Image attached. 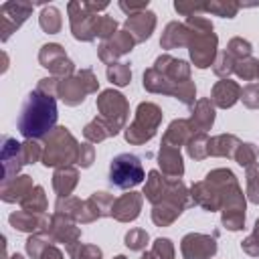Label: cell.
Here are the masks:
<instances>
[{"instance_id": "obj_1", "label": "cell", "mask_w": 259, "mask_h": 259, "mask_svg": "<svg viewBox=\"0 0 259 259\" xmlns=\"http://www.w3.org/2000/svg\"><path fill=\"white\" fill-rule=\"evenodd\" d=\"M57 101L53 95L30 91L20 107L18 115V132L26 140H40L47 138L57 127Z\"/></svg>"}, {"instance_id": "obj_2", "label": "cell", "mask_w": 259, "mask_h": 259, "mask_svg": "<svg viewBox=\"0 0 259 259\" xmlns=\"http://www.w3.org/2000/svg\"><path fill=\"white\" fill-rule=\"evenodd\" d=\"M186 26L190 30L188 53H190V59H192L194 67H198V69L210 67L217 59V45H219L212 22L206 16L198 14V16L186 18Z\"/></svg>"}, {"instance_id": "obj_3", "label": "cell", "mask_w": 259, "mask_h": 259, "mask_svg": "<svg viewBox=\"0 0 259 259\" xmlns=\"http://www.w3.org/2000/svg\"><path fill=\"white\" fill-rule=\"evenodd\" d=\"M142 194L146 196V200L152 202V206L160 204V202L176 204L182 210L192 206V198H190V192L184 186V182L180 178H168V176L160 174L158 170H152L148 174Z\"/></svg>"}, {"instance_id": "obj_4", "label": "cell", "mask_w": 259, "mask_h": 259, "mask_svg": "<svg viewBox=\"0 0 259 259\" xmlns=\"http://www.w3.org/2000/svg\"><path fill=\"white\" fill-rule=\"evenodd\" d=\"M79 142L73 138V134L57 125L42 144V164L47 168H61V166H73L79 158Z\"/></svg>"}, {"instance_id": "obj_5", "label": "cell", "mask_w": 259, "mask_h": 259, "mask_svg": "<svg viewBox=\"0 0 259 259\" xmlns=\"http://www.w3.org/2000/svg\"><path fill=\"white\" fill-rule=\"evenodd\" d=\"M160 121H162V109L152 101H142L136 109L134 121L130 123V127H125V134H123L125 142L134 146H142L150 142L156 136Z\"/></svg>"}, {"instance_id": "obj_6", "label": "cell", "mask_w": 259, "mask_h": 259, "mask_svg": "<svg viewBox=\"0 0 259 259\" xmlns=\"http://www.w3.org/2000/svg\"><path fill=\"white\" fill-rule=\"evenodd\" d=\"M99 87V81L95 77V73L91 69H81L71 77L59 79V89H57V97L65 103V105H79L85 101V97L89 93H95Z\"/></svg>"}, {"instance_id": "obj_7", "label": "cell", "mask_w": 259, "mask_h": 259, "mask_svg": "<svg viewBox=\"0 0 259 259\" xmlns=\"http://www.w3.org/2000/svg\"><path fill=\"white\" fill-rule=\"evenodd\" d=\"M144 178H146L144 166L136 154H130V152L119 154L109 164V184L115 188L130 190V188L142 184Z\"/></svg>"}, {"instance_id": "obj_8", "label": "cell", "mask_w": 259, "mask_h": 259, "mask_svg": "<svg viewBox=\"0 0 259 259\" xmlns=\"http://www.w3.org/2000/svg\"><path fill=\"white\" fill-rule=\"evenodd\" d=\"M97 111H99V117L115 134H119L125 127V121L130 117V103H127V99L119 91L105 89L97 97Z\"/></svg>"}, {"instance_id": "obj_9", "label": "cell", "mask_w": 259, "mask_h": 259, "mask_svg": "<svg viewBox=\"0 0 259 259\" xmlns=\"http://www.w3.org/2000/svg\"><path fill=\"white\" fill-rule=\"evenodd\" d=\"M51 237L55 239V243H63L65 249H67V255L69 259H77L79 255V249H81V229L75 225L73 219L61 214V212H55L51 217V223H49V229Z\"/></svg>"}, {"instance_id": "obj_10", "label": "cell", "mask_w": 259, "mask_h": 259, "mask_svg": "<svg viewBox=\"0 0 259 259\" xmlns=\"http://www.w3.org/2000/svg\"><path fill=\"white\" fill-rule=\"evenodd\" d=\"M38 63L49 69L53 73V77H59V79H65V77H71L73 71H75V65L73 61L67 57L65 49L57 42H49V45H42L40 51H38Z\"/></svg>"}, {"instance_id": "obj_11", "label": "cell", "mask_w": 259, "mask_h": 259, "mask_svg": "<svg viewBox=\"0 0 259 259\" xmlns=\"http://www.w3.org/2000/svg\"><path fill=\"white\" fill-rule=\"evenodd\" d=\"M69 10V24H71V32L77 40L89 42L95 38V22H97V14H91L83 2H71L67 6Z\"/></svg>"}, {"instance_id": "obj_12", "label": "cell", "mask_w": 259, "mask_h": 259, "mask_svg": "<svg viewBox=\"0 0 259 259\" xmlns=\"http://www.w3.org/2000/svg\"><path fill=\"white\" fill-rule=\"evenodd\" d=\"M217 235L188 233L180 241V251L184 259H210L217 255Z\"/></svg>"}, {"instance_id": "obj_13", "label": "cell", "mask_w": 259, "mask_h": 259, "mask_svg": "<svg viewBox=\"0 0 259 259\" xmlns=\"http://www.w3.org/2000/svg\"><path fill=\"white\" fill-rule=\"evenodd\" d=\"M34 4L30 2H6L0 6V32L2 40H8V36L30 16Z\"/></svg>"}, {"instance_id": "obj_14", "label": "cell", "mask_w": 259, "mask_h": 259, "mask_svg": "<svg viewBox=\"0 0 259 259\" xmlns=\"http://www.w3.org/2000/svg\"><path fill=\"white\" fill-rule=\"evenodd\" d=\"M134 45H138V42L134 40V36H132L127 30H117L111 38L101 40V45H99V49H97L99 61L111 65V63H115V59L127 55V53L134 49Z\"/></svg>"}, {"instance_id": "obj_15", "label": "cell", "mask_w": 259, "mask_h": 259, "mask_svg": "<svg viewBox=\"0 0 259 259\" xmlns=\"http://www.w3.org/2000/svg\"><path fill=\"white\" fill-rule=\"evenodd\" d=\"M2 168H4V176L2 182H8L12 178L18 176L22 164H24V154H22V144H18L14 138L4 136L2 138Z\"/></svg>"}, {"instance_id": "obj_16", "label": "cell", "mask_w": 259, "mask_h": 259, "mask_svg": "<svg viewBox=\"0 0 259 259\" xmlns=\"http://www.w3.org/2000/svg\"><path fill=\"white\" fill-rule=\"evenodd\" d=\"M154 69L160 71L168 81H172L176 85L190 81V65L182 59H174L170 55H160L154 61Z\"/></svg>"}, {"instance_id": "obj_17", "label": "cell", "mask_w": 259, "mask_h": 259, "mask_svg": "<svg viewBox=\"0 0 259 259\" xmlns=\"http://www.w3.org/2000/svg\"><path fill=\"white\" fill-rule=\"evenodd\" d=\"M142 202H144V194L130 190V192L121 194L119 198H115L113 208H111V217H113L115 221H119V223L136 221V219L140 217Z\"/></svg>"}, {"instance_id": "obj_18", "label": "cell", "mask_w": 259, "mask_h": 259, "mask_svg": "<svg viewBox=\"0 0 259 259\" xmlns=\"http://www.w3.org/2000/svg\"><path fill=\"white\" fill-rule=\"evenodd\" d=\"M190 198H192V204L204 208L206 212L223 210V198H221L219 190L212 184H208L206 180H200V182H194L192 184Z\"/></svg>"}, {"instance_id": "obj_19", "label": "cell", "mask_w": 259, "mask_h": 259, "mask_svg": "<svg viewBox=\"0 0 259 259\" xmlns=\"http://www.w3.org/2000/svg\"><path fill=\"white\" fill-rule=\"evenodd\" d=\"M8 223L14 231L20 233H38V231H47L51 219L47 214H36V212H28V210H16L8 217Z\"/></svg>"}, {"instance_id": "obj_20", "label": "cell", "mask_w": 259, "mask_h": 259, "mask_svg": "<svg viewBox=\"0 0 259 259\" xmlns=\"http://www.w3.org/2000/svg\"><path fill=\"white\" fill-rule=\"evenodd\" d=\"M241 99V87L239 83L231 81V79H221L212 85V91H210V101L221 107V109H229L233 107L237 101Z\"/></svg>"}, {"instance_id": "obj_21", "label": "cell", "mask_w": 259, "mask_h": 259, "mask_svg": "<svg viewBox=\"0 0 259 259\" xmlns=\"http://www.w3.org/2000/svg\"><path fill=\"white\" fill-rule=\"evenodd\" d=\"M36 184H32V178L28 174L16 176V178H12L8 182H2V186H0V198L4 202H18L20 204L30 194V190Z\"/></svg>"}, {"instance_id": "obj_22", "label": "cell", "mask_w": 259, "mask_h": 259, "mask_svg": "<svg viewBox=\"0 0 259 259\" xmlns=\"http://www.w3.org/2000/svg\"><path fill=\"white\" fill-rule=\"evenodd\" d=\"M154 28H156V14L150 10L127 16V20H125V30L134 36L136 42H144L146 38H150Z\"/></svg>"}, {"instance_id": "obj_23", "label": "cell", "mask_w": 259, "mask_h": 259, "mask_svg": "<svg viewBox=\"0 0 259 259\" xmlns=\"http://www.w3.org/2000/svg\"><path fill=\"white\" fill-rule=\"evenodd\" d=\"M194 134H196V130L190 123V119H174L162 136V146H170V148L180 150V146H186V142Z\"/></svg>"}, {"instance_id": "obj_24", "label": "cell", "mask_w": 259, "mask_h": 259, "mask_svg": "<svg viewBox=\"0 0 259 259\" xmlns=\"http://www.w3.org/2000/svg\"><path fill=\"white\" fill-rule=\"evenodd\" d=\"M158 164L162 168V174L168 176V178H182V174H184V162H182V156H180L178 148L160 146Z\"/></svg>"}, {"instance_id": "obj_25", "label": "cell", "mask_w": 259, "mask_h": 259, "mask_svg": "<svg viewBox=\"0 0 259 259\" xmlns=\"http://www.w3.org/2000/svg\"><path fill=\"white\" fill-rule=\"evenodd\" d=\"M79 184V170L75 166H61L53 174V188L59 198H67L73 194L75 186Z\"/></svg>"}, {"instance_id": "obj_26", "label": "cell", "mask_w": 259, "mask_h": 259, "mask_svg": "<svg viewBox=\"0 0 259 259\" xmlns=\"http://www.w3.org/2000/svg\"><path fill=\"white\" fill-rule=\"evenodd\" d=\"M180 85H182V83H180ZM180 85L168 81V79H166L160 71H156L154 67H150V69L144 71V89L150 91V93H162V95H172V97H176Z\"/></svg>"}, {"instance_id": "obj_27", "label": "cell", "mask_w": 259, "mask_h": 259, "mask_svg": "<svg viewBox=\"0 0 259 259\" xmlns=\"http://www.w3.org/2000/svg\"><path fill=\"white\" fill-rule=\"evenodd\" d=\"M241 146V140L235 134H219L208 140V156L214 158H235L237 148Z\"/></svg>"}, {"instance_id": "obj_28", "label": "cell", "mask_w": 259, "mask_h": 259, "mask_svg": "<svg viewBox=\"0 0 259 259\" xmlns=\"http://www.w3.org/2000/svg\"><path fill=\"white\" fill-rule=\"evenodd\" d=\"M55 212H61V214L73 219L75 223H91V221H89V212H87L85 200H81V198H77V196L57 198Z\"/></svg>"}, {"instance_id": "obj_29", "label": "cell", "mask_w": 259, "mask_h": 259, "mask_svg": "<svg viewBox=\"0 0 259 259\" xmlns=\"http://www.w3.org/2000/svg\"><path fill=\"white\" fill-rule=\"evenodd\" d=\"M188 38H190V30L186 26V22H168L164 32H162V38H160V45L162 49H176V47H188Z\"/></svg>"}, {"instance_id": "obj_30", "label": "cell", "mask_w": 259, "mask_h": 259, "mask_svg": "<svg viewBox=\"0 0 259 259\" xmlns=\"http://www.w3.org/2000/svg\"><path fill=\"white\" fill-rule=\"evenodd\" d=\"M188 119H190V123L194 125L196 132L210 130L212 123H214V103L208 97L198 99L196 105H194V109H192V115Z\"/></svg>"}, {"instance_id": "obj_31", "label": "cell", "mask_w": 259, "mask_h": 259, "mask_svg": "<svg viewBox=\"0 0 259 259\" xmlns=\"http://www.w3.org/2000/svg\"><path fill=\"white\" fill-rule=\"evenodd\" d=\"M87 208H89V214L93 221L97 219H103V217H111V208H113V194L105 192V190H99V192H93L87 200Z\"/></svg>"}, {"instance_id": "obj_32", "label": "cell", "mask_w": 259, "mask_h": 259, "mask_svg": "<svg viewBox=\"0 0 259 259\" xmlns=\"http://www.w3.org/2000/svg\"><path fill=\"white\" fill-rule=\"evenodd\" d=\"M180 214H182V208L176 206V204H170V202H160V204H154L152 206V221L158 227L172 225Z\"/></svg>"}, {"instance_id": "obj_33", "label": "cell", "mask_w": 259, "mask_h": 259, "mask_svg": "<svg viewBox=\"0 0 259 259\" xmlns=\"http://www.w3.org/2000/svg\"><path fill=\"white\" fill-rule=\"evenodd\" d=\"M83 136H85V140H87L89 144H99V142H103V140L115 136V132H113L101 117H95L93 121H89V123L85 125Z\"/></svg>"}, {"instance_id": "obj_34", "label": "cell", "mask_w": 259, "mask_h": 259, "mask_svg": "<svg viewBox=\"0 0 259 259\" xmlns=\"http://www.w3.org/2000/svg\"><path fill=\"white\" fill-rule=\"evenodd\" d=\"M49 245H55V239L51 237L49 231L32 233V235L26 239V243H24V247H26V255L32 257V259H38V257L42 255V251H45Z\"/></svg>"}, {"instance_id": "obj_35", "label": "cell", "mask_w": 259, "mask_h": 259, "mask_svg": "<svg viewBox=\"0 0 259 259\" xmlns=\"http://www.w3.org/2000/svg\"><path fill=\"white\" fill-rule=\"evenodd\" d=\"M208 140H210V138L206 136V132H196V134L186 142V152H188V156H190L192 160H196V162L208 158Z\"/></svg>"}, {"instance_id": "obj_36", "label": "cell", "mask_w": 259, "mask_h": 259, "mask_svg": "<svg viewBox=\"0 0 259 259\" xmlns=\"http://www.w3.org/2000/svg\"><path fill=\"white\" fill-rule=\"evenodd\" d=\"M38 24H40V28H42L45 32H49V34L59 32L61 26H63V16H61L59 8H55V6H45L42 12H40V16H38Z\"/></svg>"}, {"instance_id": "obj_37", "label": "cell", "mask_w": 259, "mask_h": 259, "mask_svg": "<svg viewBox=\"0 0 259 259\" xmlns=\"http://www.w3.org/2000/svg\"><path fill=\"white\" fill-rule=\"evenodd\" d=\"M22 210H28V212H36V214H45L47 210V196H45V188L42 186H34L30 190V194L20 202Z\"/></svg>"}, {"instance_id": "obj_38", "label": "cell", "mask_w": 259, "mask_h": 259, "mask_svg": "<svg viewBox=\"0 0 259 259\" xmlns=\"http://www.w3.org/2000/svg\"><path fill=\"white\" fill-rule=\"evenodd\" d=\"M140 259H174V245L166 237H158L152 245V251L144 253Z\"/></svg>"}, {"instance_id": "obj_39", "label": "cell", "mask_w": 259, "mask_h": 259, "mask_svg": "<svg viewBox=\"0 0 259 259\" xmlns=\"http://www.w3.org/2000/svg\"><path fill=\"white\" fill-rule=\"evenodd\" d=\"M105 73H107V79L117 87H125L132 81V69L127 63H111L107 65Z\"/></svg>"}, {"instance_id": "obj_40", "label": "cell", "mask_w": 259, "mask_h": 259, "mask_svg": "<svg viewBox=\"0 0 259 259\" xmlns=\"http://www.w3.org/2000/svg\"><path fill=\"white\" fill-rule=\"evenodd\" d=\"M235 73H237V77L243 79V81H255V79H259V59L247 57V59L237 61Z\"/></svg>"}, {"instance_id": "obj_41", "label": "cell", "mask_w": 259, "mask_h": 259, "mask_svg": "<svg viewBox=\"0 0 259 259\" xmlns=\"http://www.w3.org/2000/svg\"><path fill=\"white\" fill-rule=\"evenodd\" d=\"M235 65H237V59L231 57L227 51H221V53L217 55L214 63H212V71H214L217 77H221V79H229V75L235 73Z\"/></svg>"}, {"instance_id": "obj_42", "label": "cell", "mask_w": 259, "mask_h": 259, "mask_svg": "<svg viewBox=\"0 0 259 259\" xmlns=\"http://www.w3.org/2000/svg\"><path fill=\"white\" fill-rule=\"evenodd\" d=\"M257 156H259V148L255 144H249V142H241V146L237 148L235 152V162L243 168H251L253 164H257Z\"/></svg>"}, {"instance_id": "obj_43", "label": "cell", "mask_w": 259, "mask_h": 259, "mask_svg": "<svg viewBox=\"0 0 259 259\" xmlns=\"http://www.w3.org/2000/svg\"><path fill=\"white\" fill-rule=\"evenodd\" d=\"M221 223L229 231H241L245 227V208H225L221 210Z\"/></svg>"}, {"instance_id": "obj_44", "label": "cell", "mask_w": 259, "mask_h": 259, "mask_svg": "<svg viewBox=\"0 0 259 259\" xmlns=\"http://www.w3.org/2000/svg\"><path fill=\"white\" fill-rule=\"evenodd\" d=\"M239 8H241V4L231 2V0H214V2L206 4V12H212V14L223 16V18H233L239 12Z\"/></svg>"}, {"instance_id": "obj_45", "label": "cell", "mask_w": 259, "mask_h": 259, "mask_svg": "<svg viewBox=\"0 0 259 259\" xmlns=\"http://www.w3.org/2000/svg\"><path fill=\"white\" fill-rule=\"evenodd\" d=\"M251 51H253L251 42H249V40H245V38H241V36L231 38V40H229V45H227V53H229L231 57H235L237 61L251 57Z\"/></svg>"}, {"instance_id": "obj_46", "label": "cell", "mask_w": 259, "mask_h": 259, "mask_svg": "<svg viewBox=\"0 0 259 259\" xmlns=\"http://www.w3.org/2000/svg\"><path fill=\"white\" fill-rule=\"evenodd\" d=\"M148 233L144 231V229H130L127 233H125V237H123V241H125V247L130 249V251H142V249H146V245H148Z\"/></svg>"}, {"instance_id": "obj_47", "label": "cell", "mask_w": 259, "mask_h": 259, "mask_svg": "<svg viewBox=\"0 0 259 259\" xmlns=\"http://www.w3.org/2000/svg\"><path fill=\"white\" fill-rule=\"evenodd\" d=\"M247 196L253 204H259V164H253L247 168Z\"/></svg>"}, {"instance_id": "obj_48", "label": "cell", "mask_w": 259, "mask_h": 259, "mask_svg": "<svg viewBox=\"0 0 259 259\" xmlns=\"http://www.w3.org/2000/svg\"><path fill=\"white\" fill-rule=\"evenodd\" d=\"M117 32V22L115 18L111 16H97V22H95V36H99L101 40H107L111 38L113 34Z\"/></svg>"}, {"instance_id": "obj_49", "label": "cell", "mask_w": 259, "mask_h": 259, "mask_svg": "<svg viewBox=\"0 0 259 259\" xmlns=\"http://www.w3.org/2000/svg\"><path fill=\"white\" fill-rule=\"evenodd\" d=\"M22 154H24V164H34L42 160V146L38 140H26L22 144Z\"/></svg>"}, {"instance_id": "obj_50", "label": "cell", "mask_w": 259, "mask_h": 259, "mask_svg": "<svg viewBox=\"0 0 259 259\" xmlns=\"http://www.w3.org/2000/svg\"><path fill=\"white\" fill-rule=\"evenodd\" d=\"M241 101L245 107L249 109H259V85L257 83H249L241 89Z\"/></svg>"}, {"instance_id": "obj_51", "label": "cell", "mask_w": 259, "mask_h": 259, "mask_svg": "<svg viewBox=\"0 0 259 259\" xmlns=\"http://www.w3.org/2000/svg\"><path fill=\"white\" fill-rule=\"evenodd\" d=\"M241 249L251 255V257H259V219L255 221V227H253V233L241 243Z\"/></svg>"}, {"instance_id": "obj_52", "label": "cell", "mask_w": 259, "mask_h": 259, "mask_svg": "<svg viewBox=\"0 0 259 259\" xmlns=\"http://www.w3.org/2000/svg\"><path fill=\"white\" fill-rule=\"evenodd\" d=\"M174 8H176V12H180L186 18L206 12V4H198V2H174Z\"/></svg>"}, {"instance_id": "obj_53", "label": "cell", "mask_w": 259, "mask_h": 259, "mask_svg": "<svg viewBox=\"0 0 259 259\" xmlns=\"http://www.w3.org/2000/svg\"><path fill=\"white\" fill-rule=\"evenodd\" d=\"M93 160H95V148H93L89 142L81 144V146H79V158H77V166H81V168H89V166L93 164Z\"/></svg>"}, {"instance_id": "obj_54", "label": "cell", "mask_w": 259, "mask_h": 259, "mask_svg": "<svg viewBox=\"0 0 259 259\" xmlns=\"http://www.w3.org/2000/svg\"><path fill=\"white\" fill-rule=\"evenodd\" d=\"M57 89H59V77H45L36 85V91L47 93V95H53V97H57Z\"/></svg>"}, {"instance_id": "obj_55", "label": "cell", "mask_w": 259, "mask_h": 259, "mask_svg": "<svg viewBox=\"0 0 259 259\" xmlns=\"http://www.w3.org/2000/svg\"><path fill=\"white\" fill-rule=\"evenodd\" d=\"M101 249L97 245H89V243H83L81 249H79V255L77 259H101Z\"/></svg>"}, {"instance_id": "obj_56", "label": "cell", "mask_w": 259, "mask_h": 259, "mask_svg": "<svg viewBox=\"0 0 259 259\" xmlns=\"http://www.w3.org/2000/svg\"><path fill=\"white\" fill-rule=\"evenodd\" d=\"M119 8L123 10V12H127L130 16H134V14H140V12H144V10H148V0L146 2H140V4H127V2H119Z\"/></svg>"}, {"instance_id": "obj_57", "label": "cell", "mask_w": 259, "mask_h": 259, "mask_svg": "<svg viewBox=\"0 0 259 259\" xmlns=\"http://www.w3.org/2000/svg\"><path fill=\"white\" fill-rule=\"evenodd\" d=\"M38 259H63V253H61V249L57 245H49Z\"/></svg>"}, {"instance_id": "obj_58", "label": "cell", "mask_w": 259, "mask_h": 259, "mask_svg": "<svg viewBox=\"0 0 259 259\" xmlns=\"http://www.w3.org/2000/svg\"><path fill=\"white\" fill-rule=\"evenodd\" d=\"M83 6H85L91 14H95V12H99V10H105L109 4H107V2H101V4H95V2H83Z\"/></svg>"}, {"instance_id": "obj_59", "label": "cell", "mask_w": 259, "mask_h": 259, "mask_svg": "<svg viewBox=\"0 0 259 259\" xmlns=\"http://www.w3.org/2000/svg\"><path fill=\"white\" fill-rule=\"evenodd\" d=\"M8 259H24V257H22V255H20V253H14V255H10V257H8Z\"/></svg>"}, {"instance_id": "obj_60", "label": "cell", "mask_w": 259, "mask_h": 259, "mask_svg": "<svg viewBox=\"0 0 259 259\" xmlns=\"http://www.w3.org/2000/svg\"><path fill=\"white\" fill-rule=\"evenodd\" d=\"M113 259H127V257H125V255H115Z\"/></svg>"}]
</instances>
